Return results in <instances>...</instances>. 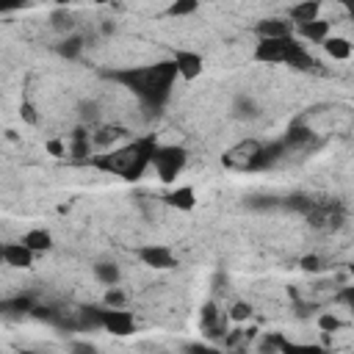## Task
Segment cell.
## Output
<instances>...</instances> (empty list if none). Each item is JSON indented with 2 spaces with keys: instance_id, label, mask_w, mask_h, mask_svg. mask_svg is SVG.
I'll return each instance as SVG.
<instances>
[{
  "instance_id": "26",
  "label": "cell",
  "mask_w": 354,
  "mask_h": 354,
  "mask_svg": "<svg viewBox=\"0 0 354 354\" xmlns=\"http://www.w3.org/2000/svg\"><path fill=\"white\" fill-rule=\"evenodd\" d=\"M227 318H230L232 324L249 321V318H252V304H249V301H235V304L227 310Z\"/></svg>"
},
{
  "instance_id": "9",
  "label": "cell",
  "mask_w": 354,
  "mask_h": 354,
  "mask_svg": "<svg viewBox=\"0 0 354 354\" xmlns=\"http://www.w3.org/2000/svg\"><path fill=\"white\" fill-rule=\"evenodd\" d=\"M254 33L257 39H288L293 36V25L288 22V17H266L254 22Z\"/></svg>"
},
{
  "instance_id": "34",
  "label": "cell",
  "mask_w": 354,
  "mask_h": 354,
  "mask_svg": "<svg viewBox=\"0 0 354 354\" xmlns=\"http://www.w3.org/2000/svg\"><path fill=\"white\" fill-rule=\"evenodd\" d=\"M72 354H100L94 343H86V340H75L72 343Z\"/></svg>"
},
{
  "instance_id": "33",
  "label": "cell",
  "mask_w": 354,
  "mask_h": 354,
  "mask_svg": "<svg viewBox=\"0 0 354 354\" xmlns=\"http://www.w3.org/2000/svg\"><path fill=\"white\" fill-rule=\"evenodd\" d=\"M183 351H185V354H221V348L207 346V343H188Z\"/></svg>"
},
{
  "instance_id": "27",
  "label": "cell",
  "mask_w": 354,
  "mask_h": 354,
  "mask_svg": "<svg viewBox=\"0 0 354 354\" xmlns=\"http://www.w3.org/2000/svg\"><path fill=\"white\" fill-rule=\"evenodd\" d=\"M318 329H321L324 335H335V332L343 329V321H340L335 313H321V315H318Z\"/></svg>"
},
{
  "instance_id": "13",
  "label": "cell",
  "mask_w": 354,
  "mask_h": 354,
  "mask_svg": "<svg viewBox=\"0 0 354 354\" xmlns=\"http://www.w3.org/2000/svg\"><path fill=\"white\" fill-rule=\"evenodd\" d=\"M288 22L296 28V25H307L313 19H321V3L318 0H304V3H296L288 8Z\"/></svg>"
},
{
  "instance_id": "36",
  "label": "cell",
  "mask_w": 354,
  "mask_h": 354,
  "mask_svg": "<svg viewBox=\"0 0 354 354\" xmlns=\"http://www.w3.org/2000/svg\"><path fill=\"white\" fill-rule=\"evenodd\" d=\"M100 30H102V33H113V30H116V25H113V22H102V25H100Z\"/></svg>"
},
{
  "instance_id": "7",
  "label": "cell",
  "mask_w": 354,
  "mask_h": 354,
  "mask_svg": "<svg viewBox=\"0 0 354 354\" xmlns=\"http://www.w3.org/2000/svg\"><path fill=\"white\" fill-rule=\"evenodd\" d=\"M136 257H138L144 266L158 268V271H169V268L177 266L174 252H171L169 246H163V243H144V246L136 249Z\"/></svg>"
},
{
  "instance_id": "11",
  "label": "cell",
  "mask_w": 354,
  "mask_h": 354,
  "mask_svg": "<svg viewBox=\"0 0 354 354\" xmlns=\"http://www.w3.org/2000/svg\"><path fill=\"white\" fill-rule=\"evenodd\" d=\"M293 33L301 39V41H313V44H321L326 36H332V22L329 19H313L307 25H296Z\"/></svg>"
},
{
  "instance_id": "24",
  "label": "cell",
  "mask_w": 354,
  "mask_h": 354,
  "mask_svg": "<svg viewBox=\"0 0 354 354\" xmlns=\"http://www.w3.org/2000/svg\"><path fill=\"white\" fill-rule=\"evenodd\" d=\"M100 310L102 307H83V310H77L75 329H102L100 326Z\"/></svg>"
},
{
  "instance_id": "14",
  "label": "cell",
  "mask_w": 354,
  "mask_h": 354,
  "mask_svg": "<svg viewBox=\"0 0 354 354\" xmlns=\"http://www.w3.org/2000/svg\"><path fill=\"white\" fill-rule=\"evenodd\" d=\"M124 136H127V130H124V127H119V124L97 127V130L91 133V149L97 147L100 152H108V149H113V144H116L119 138H124Z\"/></svg>"
},
{
  "instance_id": "22",
  "label": "cell",
  "mask_w": 354,
  "mask_h": 354,
  "mask_svg": "<svg viewBox=\"0 0 354 354\" xmlns=\"http://www.w3.org/2000/svg\"><path fill=\"white\" fill-rule=\"evenodd\" d=\"M232 116L235 119H257L260 116V105L249 94H238L235 102H232Z\"/></svg>"
},
{
  "instance_id": "23",
  "label": "cell",
  "mask_w": 354,
  "mask_h": 354,
  "mask_svg": "<svg viewBox=\"0 0 354 354\" xmlns=\"http://www.w3.org/2000/svg\"><path fill=\"white\" fill-rule=\"evenodd\" d=\"M277 348H279V354H326L321 346H315V343H290V340H285L282 335H279V340H277Z\"/></svg>"
},
{
  "instance_id": "37",
  "label": "cell",
  "mask_w": 354,
  "mask_h": 354,
  "mask_svg": "<svg viewBox=\"0 0 354 354\" xmlns=\"http://www.w3.org/2000/svg\"><path fill=\"white\" fill-rule=\"evenodd\" d=\"M19 354H41V351H30V348H25V351H19Z\"/></svg>"
},
{
  "instance_id": "6",
  "label": "cell",
  "mask_w": 354,
  "mask_h": 354,
  "mask_svg": "<svg viewBox=\"0 0 354 354\" xmlns=\"http://www.w3.org/2000/svg\"><path fill=\"white\" fill-rule=\"evenodd\" d=\"M100 326L116 337H127L136 332V318L124 307H102L100 310Z\"/></svg>"
},
{
  "instance_id": "21",
  "label": "cell",
  "mask_w": 354,
  "mask_h": 354,
  "mask_svg": "<svg viewBox=\"0 0 354 354\" xmlns=\"http://www.w3.org/2000/svg\"><path fill=\"white\" fill-rule=\"evenodd\" d=\"M50 25H53V30L55 33H61V36H69V33H75V14L72 11H66V8H55L53 14H50Z\"/></svg>"
},
{
  "instance_id": "30",
  "label": "cell",
  "mask_w": 354,
  "mask_h": 354,
  "mask_svg": "<svg viewBox=\"0 0 354 354\" xmlns=\"http://www.w3.org/2000/svg\"><path fill=\"white\" fill-rule=\"evenodd\" d=\"M80 119L83 122H97L100 119V105L97 102H80Z\"/></svg>"
},
{
  "instance_id": "20",
  "label": "cell",
  "mask_w": 354,
  "mask_h": 354,
  "mask_svg": "<svg viewBox=\"0 0 354 354\" xmlns=\"http://www.w3.org/2000/svg\"><path fill=\"white\" fill-rule=\"evenodd\" d=\"M83 36H77V33H69V36H64L58 44H55V53L61 55V58H66V61H75L80 53H83Z\"/></svg>"
},
{
  "instance_id": "38",
  "label": "cell",
  "mask_w": 354,
  "mask_h": 354,
  "mask_svg": "<svg viewBox=\"0 0 354 354\" xmlns=\"http://www.w3.org/2000/svg\"><path fill=\"white\" fill-rule=\"evenodd\" d=\"M0 266H3V243H0Z\"/></svg>"
},
{
  "instance_id": "25",
  "label": "cell",
  "mask_w": 354,
  "mask_h": 354,
  "mask_svg": "<svg viewBox=\"0 0 354 354\" xmlns=\"http://www.w3.org/2000/svg\"><path fill=\"white\" fill-rule=\"evenodd\" d=\"M196 8H199L196 0H177L166 8V14L169 17H191V14H196Z\"/></svg>"
},
{
  "instance_id": "5",
  "label": "cell",
  "mask_w": 354,
  "mask_h": 354,
  "mask_svg": "<svg viewBox=\"0 0 354 354\" xmlns=\"http://www.w3.org/2000/svg\"><path fill=\"white\" fill-rule=\"evenodd\" d=\"M260 147H263V141H257V138H243V141H238L235 147H230V149L221 155V163H224L227 169H235V171H249L252 163H254V158H257V152H260Z\"/></svg>"
},
{
  "instance_id": "31",
  "label": "cell",
  "mask_w": 354,
  "mask_h": 354,
  "mask_svg": "<svg viewBox=\"0 0 354 354\" xmlns=\"http://www.w3.org/2000/svg\"><path fill=\"white\" fill-rule=\"evenodd\" d=\"M44 149H47L53 158H64V155H66V141H61V138H47V141H44Z\"/></svg>"
},
{
  "instance_id": "8",
  "label": "cell",
  "mask_w": 354,
  "mask_h": 354,
  "mask_svg": "<svg viewBox=\"0 0 354 354\" xmlns=\"http://www.w3.org/2000/svg\"><path fill=\"white\" fill-rule=\"evenodd\" d=\"M171 64H174L177 77H183V80H196L202 75V69H205V58L196 50H185V47L183 50H174Z\"/></svg>"
},
{
  "instance_id": "15",
  "label": "cell",
  "mask_w": 354,
  "mask_h": 354,
  "mask_svg": "<svg viewBox=\"0 0 354 354\" xmlns=\"http://www.w3.org/2000/svg\"><path fill=\"white\" fill-rule=\"evenodd\" d=\"M66 155H72L75 160H88V155H91V133L83 124L72 130L69 144H66Z\"/></svg>"
},
{
  "instance_id": "2",
  "label": "cell",
  "mask_w": 354,
  "mask_h": 354,
  "mask_svg": "<svg viewBox=\"0 0 354 354\" xmlns=\"http://www.w3.org/2000/svg\"><path fill=\"white\" fill-rule=\"evenodd\" d=\"M174 64L171 61H158L152 66H133V69H122V72H113V80L124 83L133 94H138L147 105H163L171 94V86H174Z\"/></svg>"
},
{
  "instance_id": "18",
  "label": "cell",
  "mask_w": 354,
  "mask_h": 354,
  "mask_svg": "<svg viewBox=\"0 0 354 354\" xmlns=\"http://www.w3.org/2000/svg\"><path fill=\"white\" fill-rule=\"evenodd\" d=\"M321 47L332 61H348L351 58V41L346 36H326L321 41Z\"/></svg>"
},
{
  "instance_id": "3",
  "label": "cell",
  "mask_w": 354,
  "mask_h": 354,
  "mask_svg": "<svg viewBox=\"0 0 354 354\" xmlns=\"http://www.w3.org/2000/svg\"><path fill=\"white\" fill-rule=\"evenodd\" d=\"M252 58L260 61V64H288V66H296V69L318 66L296 36H288V39H257Z\"/></svg>"
},
{
  "instance_id": "17",
  "label": "cell",
  "mask_w": 354,
  "mask_h": 354,
  "mask_svg": "<svg viewBox=\"0 0 354 354\" xmlns=\"http://www.w3.org/2000/svg\"><path fill=\"white\" fill-rule=\"evenodd\" d=\"M163 202L169 207H177V210H194L196 207V191L191 185H177L163 196Z\"/></svg>"
},
{
  "instance_id": "32",
  "label": "cell",
  "mask_w": 354,
  "mask_h": 354,
  "mask_svg": "<svg viewBox=\"0 0 354 354\" xmlns=\"http://www.w3.org/2000/svg\"><path fill=\"white\" fill-rule=\"evenodd\" d=\"M19 116H22V122H28V124H39V113H36V108L25 100V102H19Z\"/></svg>"
},
{
  "instance_id": "28",
  "label": "cell",
  "mask_w": 354,
  "mask_h": 354,
  "mask_svg": "<svg viewBox=\"0 0 354 354\" xmlns=\"http://www.w3.org/2000/svg\"><path fill=\"white\" fill-rule=\"evenodd\" d=\"M102 301H105V307H124L127 304V296L119 288H108L105 296H102Z\"/></svg>"
},
{
  "instance_id": "10",
  "label": "cell",
  "mask_w": 354,
  "mask_h": 354,
  "mask_svg": "<svg viewBox=\"0 0 354 354\" xmlns=\"http://www.w3.org/2000/svg\"><path fill=\"white\" fill-rule=\"evenodd\" d=\"M313 138H315V130H313L304 119H296V122L288 127L282 144H285V149H301V147H310Z\"/></svg>"
},
{
  "instance_id": "29",
  "label": "cell",
  "mask_w": 354,
  "mask_h": 354,
  "mask_svg": "<svg viewBox=\"0 0 354 354\" xmlns=\"http://www.w3.org/2000/svg\"><path fill=\"white\" fill-rule=\"evenodd\" d=\"M299 266H301V271H310V274L324 271V260H321L318 254H304V257L299 260Z\"/></svg>"
},
{
  "instance_id": "12",
  "label": "cell",
  "mask_w": 354,
  "mask_h": 354,
  "mask_svg": "<svg viewBox=\"0 0 354 354\" xmlns=\"http://www.w3.org/2000/svg\"><path fill=\"white\" fill-rule=\"evenodd\" d=\"M3 266H11V268H33V252L25 249L19 241L14 243H3Z\"/></svg>"
},
{
  "instance_id": "4",
  "label": "cell",
  "mask_w": 354,
  "mask_h": 354,
  "mask_svg": "<svg viewBox=\"0 0 354 354\" xmlns=\"http://www.w3.org/2000/svg\"><path fill=\"white\" fill-rule=\"evenodd\" d=\"M185 163H188V149L185 147H180V144H158L149 166H155L160 183H174L183 174Z\"/></svg>"
},
{
  "instance_id": "16",
  "label": "cell",
  "mask_w": 354,
  "mask_h": 354,
  "mask_svg": "<svg viewBox=\"0 0 354 354\" xmlns=\"http://www.w3.org/2000/svg\"><path fill=\"white\" fill-rule=\"evenodd\" d=\"M19 243H22L25 249H30L33 254H39V252H50V249H53V235H50L44 227H33V230L22 232Z\"/></svg>"
},
{
  "instance_id": "19",
  "label": "cell",
  "mask_w": 354,
  "mask_h": 354,
  "mask_svg": "<svg viewBox=\"0 0 354 354\" xmlns=\"http://www.w3.org/2000/svg\"><path fill=\"white\" fill-rule=\"evenodd\" d=\"M94 279L97 282H102L105 288H116L119 285V279H122V271H119V266L116 263H108V260H102V263H94Z\"/></svg>"
},
{
  "instance_id": "35",
  "label": "cell",
  "mask_w": 354,
  "mask_h": 354,
  "mask_svg": "<svg viewBox=\"0 0 354 354\" xmlns=\"http://www.w3.org/2000/svg\"><path fill=\"white\" fill-rule=\"evenodd\" d=\"M17 8H22L19 3H0V14H8V11H17Z\"/></svg>"
},
{
  "instance_id": "1",
  "label": "cell",
  "mask_w": 354,
  "mask_h": 354,
  "mask_svg": "<svg viewBox=\"0 0 354 354\" xmlns=\"http://www.w3.org/2000/svg\"><path fill=\"white\" fill-rule=\"evenodd\" d=\"M155 149H158V138L155 136H141V138H133L122 147L100 152L97 158H91V166L105 171V174H116V177H124V180H138L149 169Z\"/></svg>"
}]
</instances>
